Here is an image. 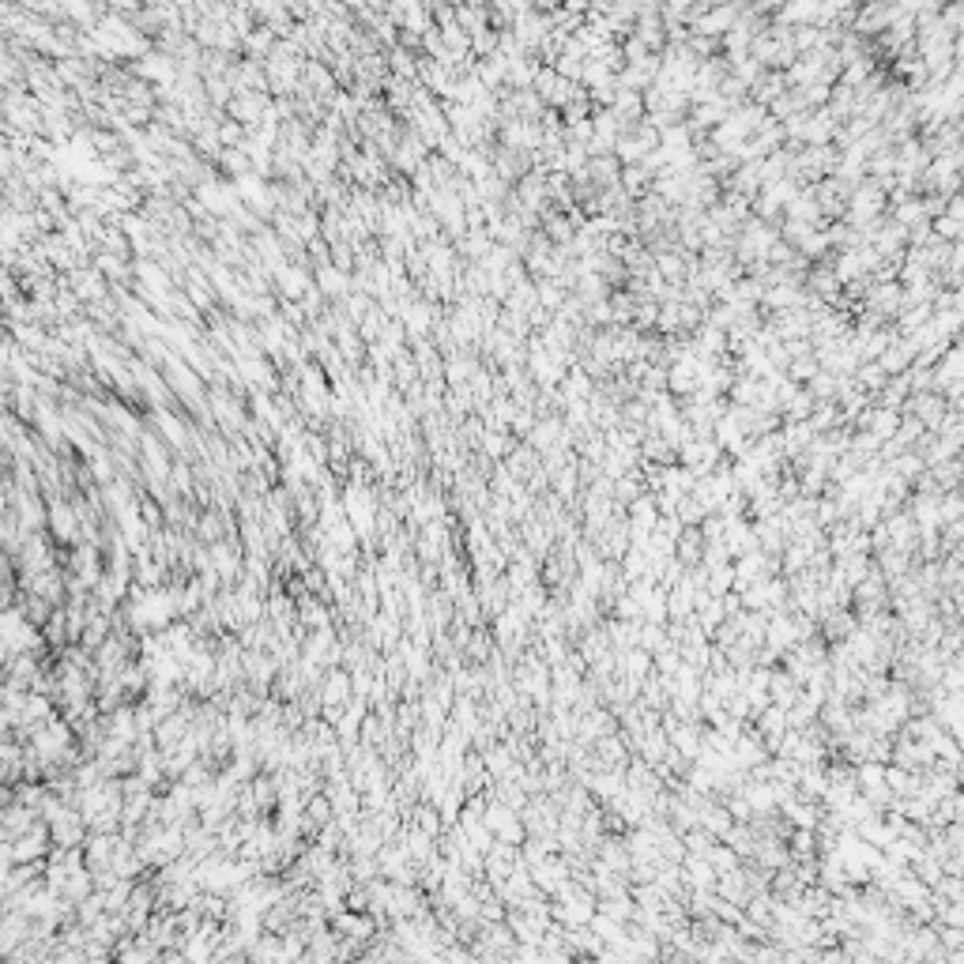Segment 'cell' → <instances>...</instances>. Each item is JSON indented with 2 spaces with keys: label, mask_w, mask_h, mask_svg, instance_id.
Masks as SVG:
<instances>
[{
  "label": "cell",
  "mask_w": 964,
  "mask_h": 964,
  "mask_svg": "<svg viewBox=\"0 0 964 964\" xmlns=\"http://www.w3.org/2000/svg\"><path fill=\"white\" fill-rule=\"evenodd\" d=\"M38 821H42L38 810L8 799V803H4V821H0V836H4V840H16V836H23L31 825H38Z\"/></svg>",
  "instance_id": "3957f363"
},
{
  "label": "cell",
  "mask_w": 964,
  "mask_h": 964,
  "mask_svg": "<svg viewBox=\"0 0 964 964\" xmlns=\"http://www.w3.org/2000/svg\"><path fill=\"white\" fill-rule=\"evenodd\" d=\"M441 821H445V814H441V810H437L434 803L415 806V825H418V829H422V833L441 836Z\"/></svg>",
  "instance_id": "277c9868"
},
{
  "label": "cell",
  "mask_w": 964,
  "mask_h": 964,
  "mask_svg": "<svg viewBox=\"0 0 964 964\" xmlns=\"http://www.w3.org/2000/svg\"><path fill=\"white\" fill-rule=\"evenodd\" d=\"M53 852V833H49V821L31 825L16 840H4V870L16 867V863H34V859H49Z\"/></svg>",
  "instance_id": "6da1fadb"
},
{
  "label": "cell",
  "mask_w": 964,
  "mask_h": 964,
  "mask_svg": "<svg viewBox=\"0 0 964 964\" xmlns=\"http://www.w3.org/2000/svg\"><path fill=\"white\" fill-rule=\"evenodd\" d=\"M343 509H347V520H351V528L362 535V539H373V531H377V498H373L370 486H362V482H354L351 490L343 494Z\"/></svg>",
  "instance_id": "7a4b0ae2"
}]
</instances>
